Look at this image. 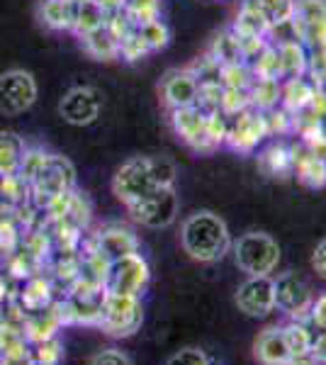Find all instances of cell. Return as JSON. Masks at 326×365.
<instances>
[{"label":"cell","instance_id":"5bb4252c","mask_svg":"<svg viewBox=\"0 0 326 365\" xmlns=\"http://www.w3.org/2000/svg\"><path fill=\"white\" fill-rule=\"evenodd\" d=\"M272 282H275V309L292 317L295 322L307 319L312 307V295L307 282L297 278L295 273H282Z\"/></svg>","mask_w":326,"mask_h":365},{"label":"cell","instance_id":"52a82bcc","mask_svg":"<svg viewBox=\"0 0 326 365\" xmlns=\"http://www.w3.org/2000/svg\"><path fill=\"white\" fill-rule=\"evenodd\" d=\"M127 210L136 225L149 227V229H165L173 225L178 217V195H175L173 185L156 187L149 195L127 205Z\"/></svg>","mask_w":326,"mask_h":365},{"label":"cell","instance_id":"d6986e66","mask_svg":"<svg viewBox=\"0 0 326 365\" xmlns=\"http://www.w3.org/2000/svg\"><path fill=\"white\" fill-rule=\"evenodd\" d=\"M56 299V290L51 278H44L41 273L32 275L25 282H20V292H17V302L22 304L27 312H37L49 307Z\"/></svg>","mask_w":326,"mask_h":365},{"label":"cell","instance_id":"f5cc1de1","mask_svg":"<svg viewBox=\"0 0 326 365\" xmlns=\"http://www.w3.org/2000/svg\"><path fill=\"white\" fill-rule=\"evenodd\" d=\"M287 365H319V363H317V358H314L312 353H305V356H292Z\"/></svg>","mask_w":326,"mask_h":365},{"label":"cell","instance_id":"d6a6232c","mask_svg":"<svg viewBox=\"0 0 326 365\" xmlns=\"http://www.w3.org/2000/svg\"><path fill=\"white\" fill-rule=\"evenodd\" d=\"M282 336H285L290 358L292 356H305V353H312V331L305 327L302 322H290L287 327H282Z\"/></svg>","mask_w":326,"mask_h":365},{"label":"cell","instance_id":"5b68a950","mask_svg":"<svg viewBox=\"0 0 326 365\" xmlns=\"http://www.w3.org/2000/svg\"><path fill=\"white\" fill-rule=\"evenodd\" d=\"M144 307L136 295H117L105 290L103 312H100L98 327L112 339H129L141 329Z\"/></svg>","mask_w":326,"mask_h":365},{"label":"cell","instance_id":"7bdbcfd3","mask_svg":"<svg viewBox=\"0 0 326 365\" xmlns=\"http://www.w3.org/2000/svg\"><path fill=\"white\" fill-rule=\"evenodd\" d=\"M149 54H151L149 44L144 42V37H141L136 27L120 42V56L124 58V61H139V58H144Z\"/></svg>","mask_w":326,"mask_h":365},{"label":"cell","instance_id":"cb8c5ba5","mask_svg":"<svg viewBox=\"0 0 326 365\" xmlns=\"http://www.w3.org/2000/svg\"><path fill=\"white\" fill-rule=\"evenodd\" d=\"M277 49V61H280V81L305 76L307 71V49L297 39H285V42H272Z\"/></svg>","mask_w":326,"mask_h":365},{"label":"cell","instance_id":"e575fe53","mask_svg":"<svg viewBox=\"0 0 326 365\" xmlns=\"http://www.w3.org/2000/svg\"><path fill=\"white\" fill-rule=\"evenodd\" d=\"M0 197L13 210H17L29 202V185L20 175H5V178H0Z\"/></svg>","mask_w":326,"mask_h":365},{"label":"cell","instance_id":"ba28073f","mask_svg":"<svg viewBox=\"0 0 326 365\" xmlns=\"http://www.w3.org/2000/svg\"><path fill=\"white\" fill-rule=\"evenodd\" d=\"M290 29L305 49L326 46V0H295Z\"/></svg>","mask_w":326,"mask_h":365},{"label":"cell","instance_id":"7a4b0ae2","mask_svg":"<svg viewBox=\"0 0 326 365\" xmlns=\"http://www.w3.org/2000/svg\"><path fill=\"white\" fill-rule=\"evenodd\" d=\"M183 251L200 263L222 261L231 249V234L227 222L210 210H200L183 222L180 229Z\"/></svg>","mask_w":326,"mask_h":365},{"label":"cell","instance_id":"4316f807","mask_svg":"<svg viewBox=\"0 0 326 365\" xmlns=\"http://www.w3.org/2000/svg\"><path fill=\"white\" fill-rule=\"evenodd\" d=\"M105 22H108V10H105L103 5L96 3V0H78L71 32L81 39V37H86V34L96 32V29H100V27H105Z\"/></svg>","mask_w":326,"mask_h":365},{"label":"cell","instance_id":"ee69618b","mask_svg":"<svg viewBox=\"0 0 326 365\" xmlns=\"http://www.w3.org/2000/svg\"><path fill=\"white\" fill-rule=\"evenodd\" d=\"M32 358L37 365H58L63 358V344L56 336L49 341H41V344H34Z\"/></svg>","mask_w":326,"mask_h":365},{"label":"cell","instance_id":"f6af8a7d","mask_svg":"<svg viewBox=\"0 0 326 365\" xmlns=\"http://www.w3.org/2000/svg\"><path fill=\"white\" fill-rule=\"evenodd\" d=\"M265 125H268V137H285L292 132V113H287L285 108H272L265 113Z\"/></svg>","mask_w":326,"mask_h":365},{"label":"cell","instance_id":"8992f818","mask_svg":"<svg viewBox=\"0 0 326 365\" xmlns=\"http://www.w3.org/2000/svg\"><path fill=\"white\" fill-rule=\"evenodd\" d=\"M151 280V268L146 258L136 253H127L122 258H115L108 266V275H105V290L117 292V295H136L146 290Z\"/></svg>","mask_w":326,"mask_h":365},{"label":"cell","instance_id":"bcb514c9","mask_svg":"<svg viewBox=\"0 0 326 365\" xmlns=\"http://www.w3.org/2000/svg\"><path fill=\"white\" fill-rule=\"evenodd\" d=\"M165 365H212L210 356L200 349H180L168 358Z\"/></svg>","mask_w":326,"mask_h":365},{"label":"cell","instance_id":"30bf717a","mask_svg":"<svg viewBox=\"0 0 326 365\" xmlns=\"http://www.w3.org/2000/svg\"><path fill=\"white\" fill-rule=\"evenodd\" d=\"M265 137H268L265 113L248 108L244 113L229 117V134L224 144H229V149L239 151V154H253Z\"/></svg>","mask_w":326,"mask_h":365},{"label":"cell","instance_id":"7dc6e473","mask_svg":"<svg viewBox=\"0 0 326 365\" xmlns=\"http://www.w3.org/2000/svg\"><path fill=\"white\" fill-rule=\"evenodd\" d=\"M91 365H132V361L120 349H103L91 358Z\"/></svg>","mask_w":326,"mask_h":365},{"label":"cell","instance_id":"f1b7e54d","mask_svg":"<svg viewBox=\"0 0 326 365\" xmlns=\"http://www.w3.org/2000/svg\"><path fill=\"white\" fill-rule=\"evenodd\" d=\"M280 86L282 81L277 78H253L248 86V98H251V108L268 113V110L280 105Z\"/></svg>","mask_w":326,"mask_h":365},{"label":"cell","instance_id":"4dcf8cb0","mask_svg":"<svg viewBox=\"0 0 326 365\" xmlns=\"http://www.w3.org/2000/svg\"><path fill=\"white\" fill-rule=\"evenodd\" d=\"M248 66L253 71V78H277L280 81V61H277V49L272 42L265 44L263 49L248 61Z\"/></svg>","mask_w":326,"mask_h":365},{"label":"cell","instance_id":"ffe728a7","mask_svg":"<svg viewBox=\"0 0 326 365\" xmlns=\"http://www.w3.org/2000/svg\"><path fill=\"white\" fill-rule=\"evenodd\" d=\"M256 358L260 365H287L290 363V351L282 336V327H268L265 331H260L256 339Z\"/></svg>","mask_w":326,"mask_h":365},{"label":"cell","instance_id":"7c38bea8","mask_svg":"<svg viewBox=\"0 0 326 365\" xmlns=\"http://www.w3.org/2000/svg\"><path fill=\"white\" fill-rule=\"evenodd\" d=\"M100 108H103V96L98 88L93 86H78L71 88L66 96L58 103V115L63 117V122L76 127H88L98 120Z\"/></svg>","mask_w":326,"mask_h":365},{"label":"cell","instance_id":"603a6c76","mask_svg":"<svg viewBox=\"0 0 326 365\" xmlns=\"http://www.w3.org/2000/svg\"><path fill=\"white\" fill-rule=\"evenodd\" d=\"M76 5H78V0H44L39 5L41 25L54 29V32L71 29L76 17Z\"/></svg>","mask_w":326,"mask_h":365},{"label":"cell","instance_id":"484cf974","mask_svg":"<svg viewBox=\"0 0 326 365\" xmlns=\"http://www.w3.org/2000/svg\"><path fill=\"white\" fill-rule=\"evenodd\" d=\"M81 44L86 49V54L98 58V61H115V58H120V42L108 29V22H105V27L81 37Z\"/></svg>","mask_w":326,"mask_h":365},{"label":"cell","instance_id":"b9f144b4","mask_svg":"<svg viewBox=\"0 0 326 365\" xmlns=\"http://www.w3.org/2000/svg\"><path fill=\"white\" fill-rule=\"evenodd\" d=\"M305 76L317 88H326V46L307 49V71Z\"/></svg>","mask_w":326,"mask_h":365},{"label":"cell","instance_id":"f907efd6","mask_svg":"<svg viewBox=\"0 0 326 365\" xmlns=\"http://www.w3.org/2000/svg\"><path fill=\"white\" fill-rule=\"evenodd\" d=\"M312 356L317 358V363L326 365V329H322V334H317L312 341Z\"/></svg>","mask_w":326,"mask_h":365},{"label":"cell","instance_id":"8d00e7d4","mask_svg":"<svg viewBox=\"0 0 326 365\" xmlns=\"http://www.w3.org/2000/svg\"><path fill=\"white\" fill-rule=\"evenodd\" d=\"M136 29H139V34L144 37V42L149 44L151 54L158 49H163V46H168V42H170V29L161 17H158V20L141 22V25H136Z\"/></svg>","mask_w":326,"mask_h":365},{"label":"cell","instance_id":"277c9868","mask_svg":"<svg viewBox=\"0 0 326 365\" xmlns=\"http://www.w3.org/2000/svg\"><path fill=\"white\" fill-rule=\"evenodd\" d=\"M234 261L248 275H270L280 263V246L263 232H248L231 241Z\"/></svg>","mask_w":326,"mask_h":365},{"label":"cell","instance_id":"9f6ffc18","mask_svg":"<svg viewBox=\"0 0 326 365\" xmlns=\"http://www.w3.org/2000/svg\"><path fill=\"white\" fill-rule=\"evenodd\" d=\"M0 356H3V346H0Z\"/></svg>","mask_w":326,"mask_h":365},{"label":"cell","instance_id":"816d5d0a","mask_svg":"<svg viewBox=\"0 0 326 365\" xmlns=\"http://www.w3.org/2000/svg\"><path fill=\"white\" fill-rule=\"evenodd\" d=\"M0 365H37L32 358V351L20 353V356H0Z\"/></svg>","mask_w":326,"mask_h":365},{"label":"cell","instance_id":"2e32d148","mask_svg":"<svg viewBox=\"0 0 326 365\" xmlns=\"http://www.w3.org/2000/svg\"><path fill=\"white\" fill-rule=\"evenodd\" d=\"M88 244L103 253L108 261H115V258H122V256H127V253L139 251V239H136V234L129 227H122V225L103 227L98 234H93V239H88Z\"/></svg>","mask_w":326,"mask_h":365},{"label":"cell","instance_id":"9a60e30c","mask_svg":"<svg viewBox=\"0 0 326 365\" xmlns=\"http://www.w3.org/2000/svg\"><path fill=\"white\" fill-rule=\"evenodd\" d=\"M200 83L190 68H173L161 81V98L168 110H180L198 105Z\"/></svg>","mask_w":326,"mask_h":365},{"label":"cell","instance_id":"7402d4cb","mask_svg":"<svg viewBox=\"0 0 326 365\" xmlns=\"http://www.w3.org/2000/svg\"><path fill=\"white\" fill-rule=\"evenodd\" d=\"M317 91V86L312 83L307 76H295V78L282 81L280 86V108H285L287 113H300L310 105V100Z\"/></svg>","mask_w":326,"mask_h":365},{"label":"cell","instance_id":"681fc988","mask_svg":"<svg viewBox=\"0 0 326 365\" xmlns=\"http://www.w3.org/2000/svg\"><path fill=\"white\" fill-rule=\"evenodd\" d=\"M312 268L317 270V275L319 278H324L326 280V239L322 241V244L314 249L312 253Z\"/></svg>","mask_w":326,"mask_h":365},{"label":"cell","instance_id":"8fae6325","mask_svg":"<svg viewBox=\"0 0 326 365\" xmlns=\"http://www.w3.org/2000/svg\"><path fill=\"white\" fill-rule=\"evenodd\" d=\"M170 125H173L178 139L185 141L198 154H212V151H217V146L212 144L210 134H207V113L200 110L198 105L170 110Z\"/></svg>","mask_w":326,"mask_h":365},{"label":"cell","instance_id":"d590c367","mask_svg":"<svg viewBox=\"0 0 326 365\" xmlns=\"http://www.w3.org/2000/svg\"><path fill=\"white\" fill-rule=\"evenodd\" d=\"M251 81H253V71L246 61L227 63V66L219 68V83H222V88H241V91H248Z\"/></svg>","mask_w":326,"mask_h":365},{"label":"cell","instance_id":"db71d44e","mask_svg":"<svg viewBox=\"0 0 326 365\" xmlns=\"http://www.w3.org/2000/svg\"><path fill=\"white\" fill-rule=\"evenodd\" d=\"M96 3L103 5L108 13H112V10H117V8H122V0H96Z\"/></svg>","mask_w":326,"mask_h":365},{"label":"cell","instance_id":"e0dca14e","mask_svg":"<svg viewBox=\"0 0 326 365\" xmlns=\"http://www.w3.org/2000/svg\"><path fill=\"white\" fill-rule=\"evenodd\" d=\"M292 158H295V175L302 185L312 187V190H322L326 187V158L312 154L305 144H292Z\"/></svg>","mask_w":326,"mask_h":365},{"label":"cell","instance_id":"d4e9b609","mask_svg":"<svg viewBox=\"0 0 326 365\" xmlns=\"http://www.w3.org/2000/svg\"><path fill=\"white\" fill-rule=\"evenodd\" d=\"M239 37H258V39H268L270 34V25L268 20L263 17V13L251 3V0H244L241 10L236 13V20L231 25Z\"/></svg>","mask_w":326,"mask_h":365},{"label":"cell","instance_id":"44dd1931","mask_svg":"<svg viewBox=\"0 0 326 365\" xmlns=\"http://www.w3.org/2000/svg\"><path fill=\"white\" fill-rule=\"evenodd\" d=\"M258 166L265 175L270 178H287V175H295V158H292V149L287 144H270L268 149L260 151L258 156Z\"/></svg>","mask_w":326,"mask_h":365},{"label":"cell","instance_id":"ac0fdd59","mask_svg":"<svg viewBox=\"0 0 326 365\" xmlns=\"http://www.w3.org/2000/svg\"><path fill=\"white\" fill-rule=\"evenodd\" d=\"M58 329H61V319H58V314H56L54 302L44 309L27 312L25 322H22V331H25V339L29 346L54 339L58 334Z\"/></svg>","mask_w":326,"mask_h":365},{"label":"cell","instance_id":"74e56055","mask_svg":"<svg viewBox=\"0 0 326 365\" xmlns=\"http://www.w3.org/2000/svg\"><path fill=\"white\" fill-rule=\"evenodd\" d=\"M122 10L136 25L161 17V0H122Z\"/></svg>","mask_w":326,"mask_h":365},{"label":"cell","instance_id":"6da1fadb","mask_svg":"<svg viewBox=\"0 0 326 365\" xmlns=\"http://www.w3.org/2000/svg\"><path fill=\"white\" fill-rule=\"evenodd\" d=\"M175 182V166L161 156H136L117 168L112 178V192L124 205L149 195L156 187H170Z\"/></svg>","mask_w":326,"mask_h":365},{"label":"cell","instance_id":"c3c4849f","mask_svg":"<svg viewBox=\"0 0 326 365\" xmlns=\"http://www.w3.org/2000/svg\"><path fill=\"white\" fill-rule=\"evenodd\" d=\"M307 319H310L312 324H317L319 331H322V329H326V295L319 297L317 302H312V307H310V314H307Z\"/></svg>","mask_w":326,"mask_h":365},{"label":"cell","instance_id":"ab89813d","mask_svg":"<svg viewBox=\"0 0 326 365\" xmlns=\"http://www.w3.org/2000/svg\"><path fill=\"white\" fill-rule=\"evenodd\" d=\"M22 241V227L15 222L13 215L0 217V256L8 258Z\"/></svg>","mask_w":326,"mask_h":365},{"label":"cell","instance_id":"60d3db41","mask_svg":"<svg viewBox=\"0 0 326 365\" xmlns=\"http://www.w3.org/2000/svg\"><path fill=\"white\" fill-rule=\"evenodd\" d=\"M46 158H49V151L39 149V146H34V149H27L25 156H22V163H20V170H17V175H20V178L29 185V182H32L39 175V170L44 168Z\"/></svg>","mask_w":326,"mask_h":365},{"label":"cell","instance_id":"1f68e13d","mask_svg":"<svg viewBox=\"0 0 326 365\" xmlns=\"http://www.w3.org/2000/svg\"><path fill=\"white\" fill-rule=\"evenodd\" d=\"M0 346H3V356H20V353H29L25 331H22V324H13L0 319Z\"/></svg>","mask_w":326,"mask_h":365},{"label":"cell","instance_id":"83f0119b","mask_svg":"<svg viewBox=\"0 0 326 365\" xmlns=\"http://www.w3.org/2000/svg\"><path fill=\"white\" fill-rule=\"evenodd\" d=\"M25 151V139L17 137L15 132H0V178L17 175Z\"/></svg>","mask_w":326,"mask_h":365},{"label":"cell","instance_id":"f546056e","mask_svg":"<svg viewBox=\"0 0 326 365\" xmlns=\"http://www.w3.org/2000/svg\"><path fill=\"white\" fill-rule=\"evenodd\" d=\"M210 56L215 58L219 66H227V63H239L244 61V51H241V42L236 37L234 29H224L215 37L210 49Z\"/></svg>","mask_w":326,"mask_h":365},{"label":"cell","instance_id":"f35d334b","mask_svg":"<svg viewBox=\"0 0 326 365\" xmlns=\"http://www.w3.org/2000/svg\"><path fill=\"white\" fill-rule=\"evenodd\" d=\"M251 108V98H248V91H241V88H222V98H219V113L234 117L244 110Z\"/></svg>","mask_w":326,"mask_h":365},{"label":"cell","instance_id":"9c48e42d","mask_svg":"<svg viewBox=\"0 0 326 365\" xmlns=\"http://www.w3.org/2000/svg\"><path fill=\"white\" fill-rule=\"evenodd\" d=\"M37 103V81L29 71L13 68L0 73V115L17 117Z\"/></svg>","mask_w":326,"mask_h":365},{"label":"cell","instance_id":"11a10c76","mask_svg":"<svg viewBox=\"0 0 326 365\" xmlns=\"http://www.w3.org/2000/svg\"><path fill=\"white\" fill-rule=\"evenodd\" d=\"M0 319H3V302H0Z\"/></svg>","mask_w":326,"mask_h":365},{"label":"cell","instance_id":"4fadbf2b","mask_svg":"<svg viewBox=\"0 0 326 365\" xmlns=\"http://www.w3.org/2000/svg\"><path fill=\"white\" fill-rule=\"evenodd\" d=\"M236 307L246 317H268L275 312V282L270 275H248L236 292Z\"/></svg>","mask_w":326,"mask_h":365},{"label":"cell","instance_id":"836d02e7","mask_svg":"<svg viewBox=\"0 0 326 365\" xmlns=\"http://www.w3.org/2000/svg\"><path fill=\"white\" fill-rule=\"evenodd\" d=\"M251 3L263 13L270 29L277 25H285V22H290V17H292L295 0H251Z\"/></svg>","mask_w":326,"mask_h":365},{"label":"cell","instance_id":"3957f363","mask_svg":"<svg viewBox=\"0 0 326 365\" xmlns=\"http://www.w3.org/2000/svg\"><path fill=\"white\" fill-rule=\"evenodd\" d=\"M71 190H76L73 163L58 154H49L44 168L39 170L37 178L29 182V205L37 207L39 212H44L51 200Z\"/></svg>","mask_w":326,"mask_h":365}]
</instances>
